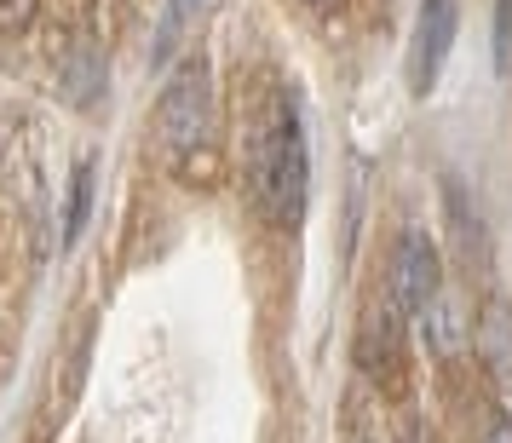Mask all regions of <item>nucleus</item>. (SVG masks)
<instances>
[{
    "label": "nucleus",
    "mask_w": 512,
    "mask_h": 443,
    "mask_svg": "<svg viewBox=\"0 0 512 443\" xmlns=\"http://www.w3.org/2000/svg\"><path fill=\"white\" fill-rule=\"evenodd\" d=\"M248 185H254L259 213L294 231L305 219V185H311V150H305L300 104L288 93H277L259 116L254 139H248Z\"/></svg>",
    "instance_id": "1"
},
{
    "label": "nucleus",
    "mask_w": 512,
    "mask_h": 443,
    "mask_svg": "<svg viewBox=\"0 0 512 443\" xmlns=\"http://www.w3.org/2000/svg\"><path fill=\"white\" fill-rule=\"evenodd\" d=\"M156 133L173 156H185V150H202L213 139V75L202 58H185L173 81H167L162 104H156Z\"/></svg>",
    "instance_id": "2"
},
{
    "label": "nucleus",
    "mask_w": 512,
    "mask_h": 443,
    "mask_svg": "<svg viewBox=\"0 0 512 443\" xmlns=\"http://www.w3.org/2000/svg\"><path fill=\"white\" fill-rule=\"evenodd\" d=\"M443 288V254H438V242L426 231H403L397 236V248H392V294L386 300L415 323L420 311L432 305V294Z\"/></svg>",
    "instance_id": "3"
},
{
    "label": "nucleus",
    "mask_w": 512,
    "mask_h": 443,
    "mask_svg": "<svg viewBox=\"0 0 512 443\" xmlns=\"http://www.w3.org/2000/svg\"><path fill=\"white\" fill-rule=\"evenodd\" d=\"M455 0H420V24H415V52H409V87L432 93V81L443 75V58L455 47Z\"/></svg>",
    "instance_id": "4"
},
{
    "label": "nucleus",
    "mask_w": 512,
    "mask_h": 443,
    "mask_svg": "<svg viewBox=\"0 0 512 443\" xmlns=\"http://www.w3.org/2000/svg\"><path fill=\"white\" fill-rule=\"evenodd\" d=\"M415 323H420V340H426V351H432L438 363H455V357L472 346V334H478L472 311H466V294H461V288H449V282L432 294V305L420 311Z\"/></svg>",
    "instance_id": "5"
},
{
    "label": "nucleus",
    "mask_w": 512,
    "mask_h": 443,
    "mask_svg": "<svg viewBox=\"0 0 512 443\" xmlns=\"http://www.w3.org/2000/svg\"><path fill=\"white\" fill-rule=\"evenodd\" d=\"M357 369L369 374L374 386H397L403 380V311L392 300L369 311V323L357 334Z\"/></svg>",
    "instance_id": "6"
},
{
    "label": "nucleus",
    "mask_w": 512,
    "mask_h": 443,
    "mask_svg": "<svg viewBox=\"0 0 512 443\" xmlns=\"http://www.w3.org/2000/svg\"><path fill=\"white\" fill-rule=\"evenodd\" d=\"M478 357H484V369L489 380H495V392H501V403H507V415H512V300H495L478 311Z\"/></svg>",
    "instance_id": "7"
},
{
    "label": "nucleus",
    "mask_w": 512,
    "mask_h": 443,
    "mask_svg": "<svg viewBox=\"0 0 512 443\" xmlns=\"http://www.w3.org/2000/svg\"><path fill=\"white\" fill-rule=\"evenodd\" d=\"M443 219H449V236H455V254H461L466 271H478L489 259V236H484V213L466 202L461 179H443Z\"/></svg>",
    "instance_id": "8"
},
{
    "label": "nucleus",
    "mask_w": 512,
    "mask_h": 443,
    "mask_svg": "<svg viewBox=\"0 0 512 443\" xmlns=\"http://www.w3.org/2000/svg\"><path fill=\"white\" fill-rule=\"evenodd\" d=\"M64 93H70L81 110L104 93V52H98L93 41H75V47L64 52Z\"/></svg>",
    "instance_id": "9"
},
{
    "label": "nucleus",
    "mask_w": 512,
    "mask_h": 443,
    "mask_svg": "<svg viewBox=\"0 0 512 443\" xmlns=\"http://www.w3.org/2000/svg\"><path fill=\"white\" fill-rule=\"evenodd\" d=\"M87 208H93V162L75 167L70 179V213H64V242H75L81 236V225H87Z\"/></svg>",
    "instance_id": "10"
},
{
    "label": "nucleus",
    "mask_w": 512,
    "mask_h": 443,
    "mask_svg": "<svg viewBox=\"0 0 512 443\" xmlns=\"http://www.w3.org/2000/svg\"><path fill=\"white\" fill-rule=\"evenodd\" d=\"M202 0H167V18H162V35H156V64H162L167 52H173V35L185 29V18L196 12Z\"/></svg>",
    "instance_id": "11"
},
{
    "label": "nucleus",
    "mask_w": 512,
    "mask_h": 443,
    "mask_svg": "<svg viewBox=\"0 0 512 443\" xmlns=\"http://www.w3.org/2000/svg\"><path fill=\"white\" fill-rule=\"evenodd\" d=\"M512 64V0H495V70Z\"/></svg>",
    "instance_id": "12"
},
{
    "label": "nucleus",
    "mask_w": 512,
    "mask_h": 443,
    "mask_svg": "<svg viewBox=\"0 0 512 443\" xmlns=\"http://www.w3.org/2000/svg\"><path fill=\"white\" fill-rule=\"evenodd\" d=\"M484 443H512V415H501L495 426L484 432Z\"/></svg>",
    "instance_id": "13"
},
{
    "label": "nucleus",
    "mask_w": 512,
    "mask_h": 443,
    "mask_svg": "<svg viewBox=\"0 0 512 443\" xmlns=\"http://www.w3.org/2000/svg\"><path fill=\"white\" fill-rule=\"evenodd\" d=\"M311 6H340V0H311Z\"/></svg>",
    "instance_id": "14"
},
{
    "label": "nucleus",
    "mask_w": 512,
    "mask_h": 443,
    "mask_svg": "<svg viewBox=\"0 0 512 443\" xmlns=\"http://www.w3.org/2000/svg\"><path fill=\"white\" fill-rule=\"evenodd\" d=\"M363 443H369V438H363Z\"/></svg>",
    "instance_id": "15"
}]
</instances>
